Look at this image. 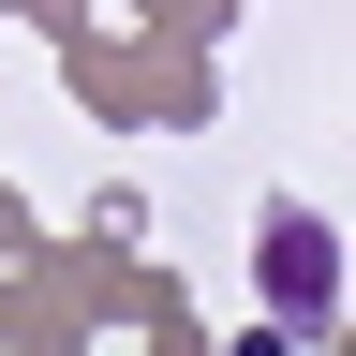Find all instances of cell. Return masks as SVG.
I'll return each instance as SVG.
<instances>
[{
  "label": "cell",
  "mask_w": 356,
  "mask_h": 356,
  "mask_svg": "<svg viewBox=\"0 0 356 356\" xmlns=\"http://www.w3.org/2000/svg\"><path fill=\"white\" fill-rule=\"evenodd\" d=\"M252 297L282 312V327H327V312H341V238H327V222H297V208H267V238H252Z\"/></svg>",
  "instance_id": "cell-1"
}]
</instances>
